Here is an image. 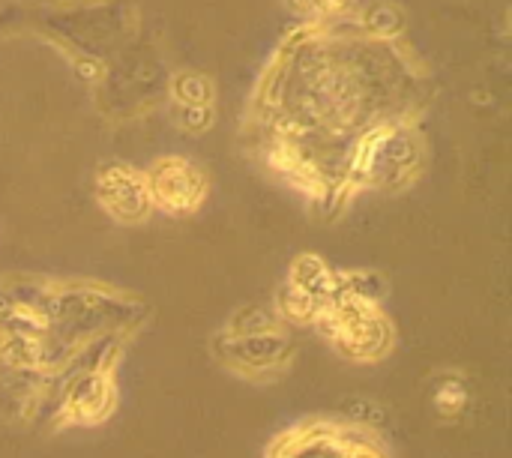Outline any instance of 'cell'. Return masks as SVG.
<instances>
[{"instance_id": "cell-1", "label": "cell", "mask_w": 512, "mask_h": 458, "mask_svg": "<svg viewBox=\"0 0 512 458\" xmlns=\"http://www.w3.org/2000/svg\"><path fill=\"white\" fill-rule=\"evenodd\" d=\"M165 174L156 177V198L159 204L171 207V210H180V207H195L198 204V195H201V177L183 165V162H165L162 165Z\"/></svg>"}, {"instance_id": "cell-2", "label": "cell", "mask_w": 512, "mask_h": 458, "mask_svg": "<svg viewBox=\"0 0 512 458\" xmlns=\"http://www.w3.org/2000/svg\"><path fill=\"white\" fill-rule=\"evenodd\" d=\"M111 390L102 378H84L69 396V411L75 420H102L108 414Z\"/></svg>"}]
</instances>
